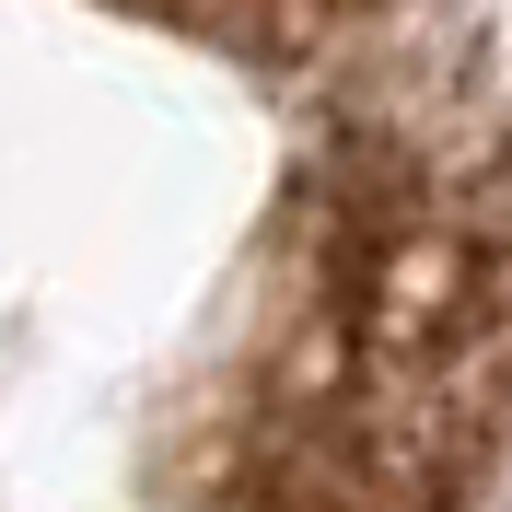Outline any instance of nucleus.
<instances>
[{
	"instance_id": "nucleus-1",
	"label": "nucleus",
	"mask_w": 512,
	"mask_h": 512,
	"mask_svg": "<svg viewBox=\"0 0 512 512\" xmlns=\"http://www.w3.org/2000/svg\"><path fill=\"white\" fill-rule=\"evenodd\" d=\"M512 431V94L408 70L338 117L280 233L256 431L222 489L466 501Z\"/></svg>"
},
{
	"instance_id": "nucleus-2",
	"label": "nucleus",
	"mask_w": 512,
	"mask_h": 512,
	"mask_svg": "<svg viewBox=\"0 0 512 512\" xmlns=\"http://www.w3.org/2000/svg\"><path fill=\"white\" fill-rule=\"evenodd\" d=\"M117 12H152L175 35H210L233 59H326L338 35H361L384 0H117Z\"/></svg>"
}]
</instances>
